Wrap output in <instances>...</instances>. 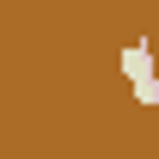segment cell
I'll use <instances>...</instances> for the list:
<instances>
[{
    "label": "cell",
    "instance_id": "1",
    "mask_svg": "<svg viewBox=\"0 0 159 159\" xmlns=\"http://www.w3.org/2000/svg\"><path fill=\"white\" fill-rule=\"evenodd\" d=\"M122 80H129V92H135V104H147V110H159V61H153V43L147 37H129L116 55Z\"/></svg>",
    "mask_w": 159,
    "mask_h": 159
}]
</instances>
